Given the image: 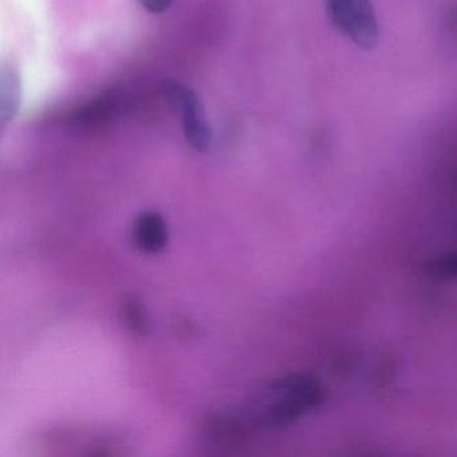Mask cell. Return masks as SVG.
<instances>
[{
    "instance_id": "cell-1",
    "label": "cell",
    "mask_w": 457,
    "mask_h": 457,
    "mask_svg": "<svg viewBox=\"0 0 457 457\" xmlns=\"http://www.w3.org/2000/svg\"><path fill=\"white\" fill-rule=\"evenodd\" d=\"M323 401L320 385L309 377L294 376L274 385L262 419L266 424L283 425L317 408Z\"/></svg>"
},
{
    "instance_id": "cell-2",
    "label": "cell",
    "mask_w": 457,
    "mask_h": 457,
    "mask_svg": "<svg viewBox=\"0 0 457 457\" xmlns=\"http://www.w3.org/2000/svg\"><path fill=\"white\" fill-rule=\"evenodd\" d=\"M334 28L357 46L371 50L379 38L378 22L370 0H326Z\"/></svg>"
},
{
    "instance_id": "cell-3",
    "label": "cell",
    "mask_w": 457,
    "mask_h": 457,
    "mask_svg": "<svg viewBox=\"0 0 457 457\" xmlns=\"http://www.w3.org/2000/svg\"><path fill=\"white\" fill-rule=\"evenodd\" d=\"M164 95L183 119L184 135L189 145L199 152L207 151L212 135L196 93L180 82L168 81Z\"/></svg>"
},
{
    "instance_id": "cell-4",
    "label": "cell",
    "mask_w": 457,
    "mask_h": 457,
    "mask_svg": "<svg viewBox=\"0 0 457 457\" xmlns=\"http://www.w3.org/2000/svg\"><path fill=\"white\" fill-rule=\"evenodd\" d=\"M22 101L20 71L12 63L0 61V138L14 121Z\"/></svg>"
},
{
    "instance_id": "cell-5",
    "label": "cell",
    "mask_w": 457,
    "mask_h": 457,
    "mask_svg": "<svg viewBox=\"0 0 457 457\" xmlns=\"http://www.w3.org/2000/svg\"><path fill=\"white\" fill-rule=\"evenodd\" d=\"M136 245L146 253H157L167 245L168 228L164 219L157 212H144L136 219L133 227Z\"/></svg>"
},
{
    "instance_id": "cell-6",
    "label": "cell",
    "mask_w": 457,
    "mask_h": 457,
    "mask_svg": "<svg viewBox=\"0 0 457 457\" xmlns=\"http://www.w3.org/2000/svg\"><path fill=\"white\" fill-rule=\"evenodd\" d=\"M433 269H435L436 274H438L437 277L446 278L448 275L454 277L456 258L454 255L444 256L440 261L436 262V264H433Z\"/></svg>"
},
{
    "instance_id": "cell-7",
    "label": "cell",
    "mask_w": 457,
    "mask_h": 457,
    "mask_svg": "<svg viewBox=\"0 0 457 457\" xmlns=\"http://www.w3.org/2000/svg\"><path fill=\"white\" fill-rule=\"evenodd\" d=\"M138 2L151 14H162L173 4V0H138Z\"/></svg>"
},
{
    "instance_id": "cell-8",
    "label": "cell",
    "mask_w": 457,
    "mask_h": 457,
    "mask_svg": "<svg viewBox=\"0 0 457 457\" xmlns=\"http://www.w3.org/2000/svg\"><path fill=\"white\" fill-rule=\"evenodd\" d=\"M132 307V312H130L129 314L130 325L137 328V330H143V328H145V318H143L140 310L135 309V306Z\"/></svg>"
}]
</instances>
